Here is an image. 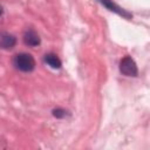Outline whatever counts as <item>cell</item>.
<instances>
[{
	"mask_svg": "<svg viewBox=\"0 0 150 150\" xmlns=\"http://www.w3.org/2000/svg\"><path fill=\"white\" fill-rule=\"evenodd\" d=\"M66 115H67V111L64 109L57 108V109L53 110V116L56 117V118H63V117H66Z\"/></svg>",
	"mask_w": 150,
	"mask_h": 150,
	"instance_id": "7",
	"label": "cell"
},
{
	"mask_svg": "<svg viewBox=\"0 0 150 150\" xmlns=\"http://www.w3.org/2000/svg\"><path fill=\"white\" fill-rule=\"evenodd\" d=\"M45 62L53 69H60L61 66H62V62L61 60L57 57L56 54H53V53H49V54H46L45 55Z\"/></svg>",
	"mask_w": 150,
	"mask_h": 150,
	"instance_id": "6",
	"label": "cell"
},
{
	"mask_svg": "<svg viewBox=\"0 0 150 150\" xmlns=\"http://www.w3.org/2000/svg\"><path fill=\"white\" fill-rule=\"evenodd\" d=\"M120 71L125 76H137L138 69L135 60L129 55L124 56L120 62Z\"/></svg>",
	"mask_w": 150,
	"mask_h": 150,
	"instance_id": "2",
	"label": "cell"
},
{
	"mask_svg": "<svg viewBox=\"0 0 150 150\" xmlns=\"http://www.w3.org/2000/svg\"><path fill=\"white\" fill-rule=\"evenodd\" d=\"M16 45V38L7 32H0V48L12 49Z\"/></svg>",
	"mask_w": 150,
	"mask_h": 150,
	"instance_id": "4",
	"label": "cell"
},
{
	"mask_svg": "<svg viewBox=\"0 0 150 150\" xmlns=\"http://www.w3.org/2000/svg\"><path fill=\"white\" fill-rule=\"evenodd\" d=\"M98 1H100L105 8H108L109 11H111V12H114V13H116V14L123 16V18L131 19V16H132L129 12H127L125 9H123L122 7H120L118 5H116L115 2H112V0H98Z\"/></svg>",
	"mask_w": 150,
	"mask_h": 150,
	"instance_id": "3",
	"label": "cell"
},
{
	"mask_svg": "<svg viewBox=\"0 0 150 150\" xmlns=\"http://www.w3.org/2000/svg\"><path fill=\"white\" fill-rule=\"evenodd\" d=\"M2 13H4V9H2V7H1V6H0V16H1V15H2Z\"/></svg>",
	"mask_w": 150,
	"mask_h": 150,
	"instance_id": "8",
	"label": "cell"
},
{
	"mask_svg": "<svg viewBox=\"0 0 150 150\" xmlns=\"http://www.w3.org/2000/svg\"><path fill=\"white\" fill-rule=\"evenodd\" d=\"M13 64L15 66L16 69L25 73H29V71H33L35 68V60L28 53H20L14 56Z\"/></svg>",
	"mask_w": 150,
	"mask_h": 150,
	"instance_id": "1",
	"label": "cell"
},
{
	"mask_svg": "<svg viewBox=\"0 0 150 150\" xmlns=\"http://www.w3.org/2000/svg\"><path fill=\"white\" fill-rule=\"evenodd\" d=\"M23 42L29 47H36L41 43V39L34 29H28L23 34Z\"/></svg>",
	"mask_w": 150,
	"mask_h": 150,
	"instance_id": "5",
	"label": "cell"
}]
</instances>
